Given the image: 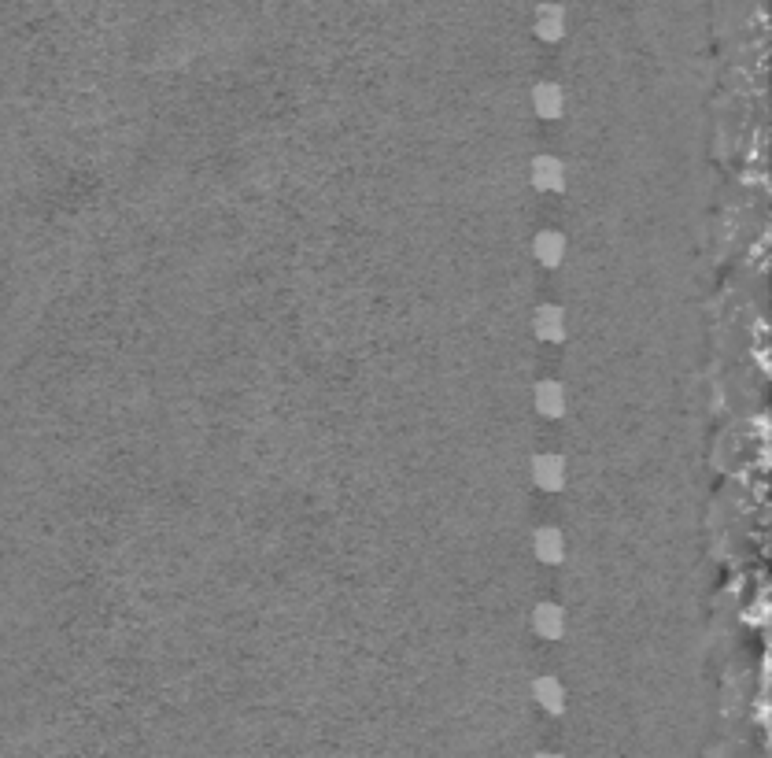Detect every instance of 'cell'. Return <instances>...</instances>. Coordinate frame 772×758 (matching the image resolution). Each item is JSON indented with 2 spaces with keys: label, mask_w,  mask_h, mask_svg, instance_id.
Wrapping results in <instances>:
<instances>
[{
  "label": "cell",
  "mask_w": 772,
  "mask_h": 758,
  "mask_svg": "<svg viewBox=\"0 0 772 758\" xmlns=\"http://www.w3.org/2000/svg\"><path fill=\"white\" fill-rule=\"evenodd\" d=\"M569 333L566 307L562 304H540L532 311V337L543 344H562Z\"/></svg>",
  "instance_id": "6"
},
{
  "label": "cell",
  "mask_w": 772,
  "mask_h": 758,
  "mask_svg": "<svg viewBox=\"0 0 772 758\" xmlns=\"http://www.w3.org/2000/svg\"><path fill=\"white\" fill-rule=\"evenodd\" d=\"M532 699H536V707H540L543 714H551V718L566 714V707H569L566 685H562L558 677H551V673H543V677L532 681Z\"/></svg>",
  "instance_id": "10"
},
{
  "label": "cell",
  "mask_w": 772,
  "mask_h": 758,
  "mask_svg": "<svg viewBox=\"0 0 772 758\" xmlns=\"http://www.w3.org/2000/svg\"><path fill=\"white\" fill-rule=\"evenodd\" d=\"M529 104H532V115L543 119V123H558L562 115H566V89L551 82V78H543L536 82L529 93Z\"/></svg>",
  "instance_id": "5"
},
{
  "label": "cell",
  "mask_w": 772,
  "mask_h": 758,
  "mask_svg": "<svg viewBox=\"0 0 772 758\" xmlns=\"http://www.w3.org/2000/svg\"><path fill=\"white\" fill-rule=\"evenodd\" d=\"M529 625L532 633L540 636V640H566L569 633V618H566V607L555 600H543L532 607L529 614Z\"/></svg>",
  "instance_id": "4"
},
{
  "label": "cell",
  "mask_w": 772,
  "mask_h": 758,
  "mask_svg": "<svg viewBox=\"0 0 772 758\" xmlns=\"http://www.w3.org/2000/svg\"><path fill=\"white\" fill-rule=\"evenodd\" d=\"M529 477H532V485H536L540 492H562V489H566V481H569L566 455H558V452L532 455Z\"/></svg>",
  "instance_id": "2"
},
{
  "label": "cell",
  "mask_w": 772,
  "mask_h": 758,
  "mask_svg": "<svg viewBox=\"0 0 772 758\" xmlns=\"http://www.w3.org/2000/svg\"><path fill=\"white\" fill-rule=\"evenodd\" d=\"M566 252H569V241L562 230H536L532 233V259L540 263L543 270H558L566 263Z\"/></svg>",
  "instance_id": "7"
},
{
  "label": "cell",
  "mask_w": 772,
  "mask_h": 758,
  "mask_svg": "<svg viewBox=\"0 0 772 758\" xmlns=\"http://www.w3.org/2000/svg\"><path fill=\"white\" fill-rule=\"evenodd\" d=\"M529 182L536 193H566V163L551 152H540V156H532L529 163Z\"/></svg>",
  "instance_id": "3"
},
{
  "label": "cell",
  "mask_w": 772,
  "mask_h": 758,
  "mask_svg": "<svg viewBox=\"0 0 772 758\" xmlns=\"http://www.w3.org/2000/svg\"><path fill=\"white\" fill-rule=\"evenodd\" d=\"M532 559L543 566L566 563V533L558 526H536L532 529Z\"/></svg>",
  "instance_id": "9"
},
{
  "label": "cell",
  "mask_w": 772,
  "mask_h": 758,
  "mask_svg": "<svg viewBox=\"0 0 772 758\" xmlns=\"http://www.w3.org/2000/svg\"><path fill=\"white\" fill-rule=\"evenodd\" d=\"M532 407L540 418H562L569 411V392L558 378H543L532 385Z\"/></svg>",
  "instance_id": "8"
},
{
  "label": "cell",
  "mask_w": 772,
  "mask_h": 758,
  "mask_svg": "<svg viewBox=\"0 0 772 758\" xmlns=\"http://www.w3.org/2000/svg\"><path fill=\"white\" fill-rule=\"evenodd\" d=\"M566 34H569L566 4H558V0H543V4H536V12H532V37L543 41V45H558Z\"/></svg>",
  "instance_id": "1"
}]
</instances>
